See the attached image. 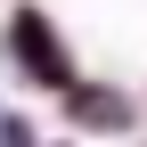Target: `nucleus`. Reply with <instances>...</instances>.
Listing matches in <instances>:
<instances>
[{"label":"nucleus","mask_w":147,"mask_h":147,"mask_svg":"<svg viewBox=\"0 0 147 147\" xmlns=\"http://www.w3.org/2000/svg\"><path fill=\"white\" fill-rule=\"evenodd\" d=\"M16 49H25V65L41 74V82H65V57L49 49V25L41 16H16Z\"/></svg>","instance_id":"f257e3e1"},{"label":"nucleus","mask_w":147,"mask_h":147,"mask_svg":"<svg viewBox=\"0 0 147 147\" xmlns=\"http://www.w3.org/2000/svg\"><path fill=\"white\" fill-rule=\"evenodd\" d=\"M82 115L98 123V131H123V98H106V90H90V98H82Z\"/></svg>","instance_id":"f03ea898"}]
</instances>
